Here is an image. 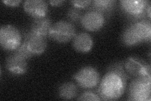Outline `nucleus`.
Returning a JSON list of instances; mask_svg holds the SVG:
<instances>
[{"label": "nucleus", "instance_id": "nucleus-21", "mask_svg": "<svg viewBox=\"0 0 151 101\" xmlns=\"http://www.w3.org/2000/svg\"><path fill=\"white\" fill-rule=\"evenodd\" d=\"M72 4L74 7L78 8H84L89 6L91 3V1L89 0H85V1H81V0H74L71 1Z\"/></svg>", "mask_w": 151, "mask_h": 101}, {"label": "nucleus", "instance_id": "nucleus-4", "mask_svg": "<svg viewBox=\"0 0 151 101\" xmlns=\"http://www.w3.org/2000/svg\"><path fill=\"white\" fill-rule=\"evenodd\" d=\"M75 31V27L72 23L60 20L52 25L49 36L55 42L66 43L73 39L76 35Z\"/></svg>", "mask_w": 151, "mask_h": 101}, {"label": "nucleus", "instance_id": "nucleus-7", "mask_svg": "<svg viewBox=\"0 0 151 101\" xmlns=\"http://www.w3.org/2000/svg\"><path fill=\"white\" fill-rule=\"evenodd\" d=\"M83 27L86 30L94 32L100 30L105 23L103 13L96 10H91L85 13L81 18Z\"/></svg>", "mask_w": 151, "mask_h": 101}, {"label": "nucleus", "instance_id": "nucleus-1", "mask_svg": "<svg viewBox=\"0 0 151 101\" xmlns=\"http://www.w3.org/2000/svg\"><path fill=\"white\" fill-rule=\"evenodd\" d=\"M127 81L115 72L108 70L99 86V96L101 100H105L119 99L125 92Z\"/></svg>", "mask_w": 151, "mask_h": 101}, {"label": "nucleus", "instance_id": "nucleus-6", "mask_svg": "<svg viewBox=\"0 0 151 101\" xmlns=\"http://www.w3.org/2000/svg\"><path fill=\"white\" fill-rule=\"evenodd\" d=\"M128 75L137 77L139 76H150V66L139 57H130L124 63Z\"/></svg>", "mask_w": 151, "mask_h": 101}, {"label": "nucleus", "instance_id": "nucleus-17", "mask_svg": "<svg viewBox=\"0 0 151 101\" xmlns=\"http://www.w3.org/2000/svg\"><path fill=\"white\" fill-rule=\"evenodd\" d=\"M92 3L94 10L103 13L111 11L115 1L113 0H94Z\"/></svg>", "mask_w": 151, "mask_h": 101}, {"label": "nucleus", "instance_id": "nucleus-18", "mask_svg": "<svg viewBox=\"0 0 151 101\" xmlns=\"http://www.w3.org/2000/svg\"><path fill=\"white\" fill-rule=\"evenodd\" d=\"M15 51L14 53L17 54L19 56H20L22 58L26 60L31 58V57L34 56L32 52L30 51L29 49H28V47L25 42L19 46L17 49Z\"/></svg>", "mask_w": 151, "mask_h": 101}, {"label": "nucleus", "instance_id": "nucleus-20", "mask_svg": "<svg viewBox=\"0 0 151 101\" xmlns=\"http://www.w3.org/2000/svg\"><path fill=\"white\" fill-rule=\"evenodd\" d=\"M78 100H101L99 95L94 93L91 91H86L83 92L77 99Z\"/></svg>", "mask_w": 151, "mask_h": 101}, {"label": "nucleus", "instance_id": "nucleus-11", "mask_svg": "<svg viewBox=\"0 0 151 101\" xmlns=\"http://www.w3.org/2000/svg\"><path fill=\"white\" fill-rule=\"evenodd\" d=\"M6 67L9 73L15 75H20L26 73L28 65L26 60L13 53L7 57Z\"/></svg>", "mask_w": 151, "mask_h": 101}, {"label": "nucleus", "instance_id": "nucleus-3", "mask_svg": "<svg viewBox=\"0 0 151 101\" xmlns=\"http://www.w3.org/2000/svg\"><path fill=\"white\" fill-rule=\"evenodd\" d=\"M22 37L18 28L12 25H2L0 28V43L4 49L16 50L21 44Z\"/></svg>", "mask_w": 151, "mask_h": 101}, {"label": "nucleus", "instance_id": "nucleus-2", "mask_svg": "<svg viewBox=\"0 0 151 101\" xmlns=\"http://www.w3.org/2000/svg\"><path fill=\"white\" fill-rule=\"evenodd\" d=\"M150 76H139L131 81L129 88V100H150Z\"/></svg>", "mask_w": 151, "mask_h": 101}, {"label": "nucleus", "instance_id": "nucleus-12", "mask_svg": "<svg viewBox=\"0 0 151 101\" xmlns=\"http://www.w3.org/2000/svg\"><path fill=\"white\" fill-rule=\"evenodd\" d=\"M74 49L81 53L90 51L93 46L92 37L86 32H80L74 36L73 39Z\"/></svg>", "mask_w": 151, "mask_h": 101}, {"label": "nucleus", "instance_id": "nucleus-10", "mask_svg": "<svg viewBox=\"0 0 151 101\" xmlns=\"http://www.w3.org/2000/svg\"><path fill=\"white\" fill-rule=\"evenodd\" d=\"M25 42L34 55H39L47 48L46 38L34 34L30 31L25 35Z\"/></svg>", "mask_w": 151, "mask_h": 101}, {"label": "nucleus", "instance_id": "nucleus-15", "mask_svg": "<svg viewBox=\"0 0 151 101\" xmlns=\"http://www.w3.org/2000/svg\"><path fill=\"white\" fill-rule=\"evenodd\" d=\"M59 97L64 100H70L75 98L78 92L77 86L72 82H65L59 88Z\"/></svg>", "mask_w": 151, "mask_h": 101}, {"label": "nucleus", "instance_id": "nucleus-23", "mask_svg": "<svg viewBox=\"0 0 151 101\" xmlns=\"http://www.w3.org/2000/svg\"><path fill=\"white\" fill-rule=\"evenodd\" d=\"M64 3V1L63 0H53V1H50L49 3L52 6H60Z\"/></svg>", "mask_w": 151, "mask_h": 101}, {"label": "nucleus", "instance_id": "nucleus-13", "mask_svg": "<svg viewBox=\"0 0 151 101\" xmlns=\"http://www.w3.org/2000/svg\"><path fill=\"white\" fill-rule=\"evenodd\" d=\"M52 25L50 19L46 16L35 18L32 23L30 31L34 34L46 38L49 35Z\"/></svg>", "mask_w": 151, "mask_h": 101}, {"label": "nucleus", "instance_id": "nucleus-19", "mask_svg": "<svg viewBox=\"0 0 151 101\" xmlns=\"http://www.w3.org/2000/svg\"><path fill=\"white\" fill-rule=\"evenodd\" d=\"M67 16L70 21L77 22L81 20L83 13L79 8L73 7L69 9L67 13Z\"/></svg>", "mask_w": 151, "mask_h": 101}, {"label": "nucleus", "instance_id": "nucleus-16", "mask_svg": "<svg viewBox=\"0 0 151 101\" xmlns=\"http://www.w3.org/2000/svg\"><path fill=\"white\" fill-rule=\"evenodd\" d=\"M122 41L127 46H133L142 42L137 35L136 34L132 24L127 27L123 32Z\"/></svg>", "mask_w": 151, "mask_h": 101}, {"label": "nucleus", "instance_id": "nucleus-5", "mask_svg": "<svg viewBox=\"0 0 151 101\" xmlns=\"http://www.w3.org/2000/svg\"><path fill=\"white\" fill-rule=\"evenodd\" d=\"M78 84L83 89H93L100 82V76L98 70L91 66H84L74 75Z\"/></svg>", "mask_w": 151, "mask_h": 101}, {"label": "nucleus", "instance_id": "nucleus-14", "mask_svg": "<svg viewBox=\"0 0 151 101\" xmlns=\"http://www.w3.org/2000/svg\"><path fill=\"white\" fill-rule=\"evenodd\" d=\"M134 29L142 42L150 41L151 24L149 20H141L132 24Z\"/></svg>", "mask_w": 151, "mask_h": 101}, {"label": "nucleus", "instance_id": "nucleus-22", "mask_svg": "<svg viewBox=\"0 0 151 101\" xmlns=\"http://www.w3.org/2000/svg\"><path fill=\"white\" fill-rule=\"evenodd\" d=\"M3 3H4L8 6L10 7H17L21 3L20 0H3Z\"/></svg>", "mask_w": 151, "mask_h": 101}, {"label": "nucleus", "instance_id": "nucleus-8", "mask_svg": "<svg viewBox=\"0 0 151 101\" xmlns=\"http://www.w3.org/2000/svg\"><path fill=\"white\" fill-rule=\"evenodd\" d=\"M23 8L28 15L37 18L46 16L49 5L44 0H27L23 3Z\"/></svg>", "mask_w": 151, "mask_h": 101}, {"label": "nucleus", "instance_id": "nucleus-9", "mask_svg": "<svg viewBox=\"0 0 151 101\" xmlns=\"http://www.w3.org/2000/svg\"><path fill=\"white\" fill-rule=\"evenodd\" d=\"M120 4L127 14L135 17H142L149 5V2L145 0H123L120 1Z\"/></svg>", "mask_w": 151, "mask_h": 101}]
</instances>
